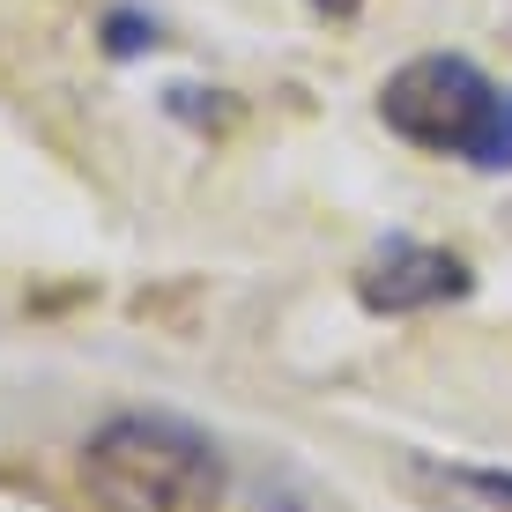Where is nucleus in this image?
Returning a JSON list of instances; mask_svg holds the SVG:
<instances>
[{"label": "nucleus", "mask_w": 512, "mask_h": 512, "mask_svg": "<svg viewBox=\"0 0 512 512\" xmlns=\"http://www.w3.org/2000/svg\"><path fill=\"white\" fill-rule=\"evenodd\" d=\"M75 498L82 512H216L223 453L171 409H127L104 416L75 453Z\"/></svg>", "instance_id": "obj_1"}, {"label": "nucleus", "mask_w": 512, "mask_h": 512, "mask_svg": "<svg viewBox=\"0 0 512 512\" xmlns=\"http://www.w3.org/2000/svg\"><path fill=\"white\" fill-rule=\"evenodd\" d=\"M490 104H498V90H490V75L468 52H416V60H401L394 75H386L379 119L401 141H416V149L468 156L475 134H483V119H490Z\"/></svg>", "instance_id": "obj_2"}, {"label": "nucleus", "mask_w": 512, "mask_h": 512, "mask_svg": "<svg viewBox=\"0 0 512 512\" xmlns=\"http://www.w3.org/2000/svg\"><path fill=\"white\" fill-rule=\"evenodd\" d=\"M475 290V275L446 245H423V238H379L372 260L357 268V297L386 320H409V312H438V305H461Z\"/></svg>", "instance_id": "obj_3"}, {"label": "nucleus", "mask_w": 512, "mask_h": 512, "mask_svg": "<svg viewBox=\"0 0 512 512\" xmlns=\"http://www.w3.org/2000/svg\"><path fill=\"white\" fill-rule=\"evenodd\" d=\"M468 164H483V171H512V97L490 104L483 134H475V149H468Z\"/></svg>", "instance_id": "obj_4"}, {"label": "nucleus", "mask_w": 512, "mask_h": 512, "mask_svg": "<svg viewBox=\"0 0 512 512\" xmlns=\"http://www.w3.org/2000/svg\"><path fill=\"white\" fill-rule=\"evenodd\" d=\"M156 45V23L141 8H112V23H104V52H119V60H134V52Z\"/></svg>", "instance_id": "obj_5"}, {"label": "nucleus", "mask_w": 512, "mask_h": 512, "mask_svg": "<svg viewBox=\"0 0 512 512\" xmlns=\"http://www.w3.org/2000/svg\"><path fill=\"white\" fill-rule=\"evenodd\" d=\"M312 8H320V15H327V23H349V15H357V8H364V0H312Z\"/></svg>", "instance_id": "obj_6"}]
</instances>
